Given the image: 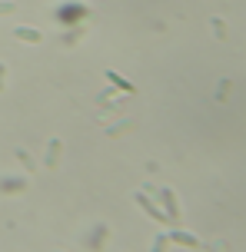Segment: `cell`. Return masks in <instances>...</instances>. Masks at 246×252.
Returning a JSON list of instances; mask_svg holds the SVG:
<instances>
[{
	"mask_svg": "<svg viewBox=\"0 0 246 252\" xmlns=\"http://www.w3.org/2000/svg\"><path fill=\"white\" fill-rule=\"evenodd\" d=\"M133 199H137V206H140V209H143V213H146V216H153V219H156V222H160V226H170L167 213H160V209H156V202L150 199L146 192H133Z\"/></svg>",
	"mask_w": 246,
	"mask_h": 252,
	"instance_id": "6da1fadb",
	"label": "cell"
},
{
	"mask_svg": "<svg viewBox=\"0 0 246 252\" xmlns=\"http://www.w3.org/2000/svg\"><path fill=\"white\" fill-rule=\"evenodd\" d=\"M156 196H160V202H163V206H167V219H170V226H173V222H180V206H176V196H173V189H160V192H156Z\"/></svg>",
	"mask_w": 246,
	"mask_h": 252,
	"instance_id": "7a4b0ae2",
	"label": "cell"
},
{
	"mask_svg": "<svg viewBox=\"0 0 246 252\" xmlns=\"http://www.w3.org/2000/svg\"><path fill=\"white\" fill-rule=\"evenodd\" d=\"M27 179L24 176H3L0 179V196H13V192H24Z\"/></svg>",
	"mask_w": 246,
	"mask_h": 252,
	"instance_id": "3957f363",
	"label": "cell"
},
{
	"mask_svg": "<svg viewBox=\"0 0 246 252\" xmlns=\"http://www.w3.org/2000/svg\"><path fill=\"white\" fill-rule=\"evenodd\" d=\"M167 239L173 242V246H183V249H200V239H196V236H190V232H183V229H173Z\"/></svg>",
	"mask_w": 246,
	"mask_h": 252,
	"instance_id": "277c9868",
	"label": "cell"
},
{
	"mask_svg": "<svg viewBox=\"0 0 246 252\" xmlns=\"http://www.w3.org/2000/svg\"><path fill=\"white\" fill-rule=\"evenodd\" d=\"M60 150H64V139H50V143H47V156H43V166H47V169H57Z\"/></svg>",
	"mask_w": 246,
	"mask_h": 252,
	"instance_id": "5b68a950",
	"label": "cell"
},
{
	"mask_svg": "<svg viewBox=\"0 0 246 252\" xmlns=\"http://www.w3.org/2000/svg\"><path fill=\"white\" fill-rule=\"evenodd\" d=\"M13 37L24 40V43H43V33H40L37 27H17V30H13Z\"/></svg>",
	"mask_w": 246,
	"mask_h": 252,
	"instance_id": "8992f818",
	"label": "cell"
},
{
	"mask_svg": "<svg viewBox=\"0 0 246 252\" xmlns=\"http://www.w3.org/2000/svg\"><path fill=\"white\" fill-rule=\"evenodd\" d=\"M106 80H110V83H113L117 90H123V93H137V87H133L130 80H123V76H120L117 70H106Z\"/></svg>",
	"mask_w": 246,
	"mask_h": 252,
	"instance_id": "52a82bcc",
	"label": "cell"
},
{
	"mask_svg": "<svg viewBox=\"0 0 246 252\" xmlns=\"http://www.w3.org/2000/svg\"><path fill=\"white\" fill-rule=\"evenodd\" d=\"M106 236H110V229L106 226H100V229H93V236L87 239V249H104V242H106Z\"/></svg>",
	"mask_w": 246,
	"mask_h": 252,
	"instance_id": "ba28073f",
	"label": "cell"
},
{
	"mask_svg": "<svg viewBox=\"0 0 246 252\" xmlns=\"http://www.w3.org/2000/svg\"><path fill=\"white\" fill-rule=\"evenodd\" d=\"M17 159H20V166H24L27 173H37V166H34V156L27 150H17Z\"/></svg>",
	"mask_w": 246,
	"mask_h": 252,
	"instance_id": "9c48e42d",
	"label": "cell"
},
{
	"mask_svg": "<svg viewBox=\"0 0 246 252\" xmlns=\"http://www.w3.org/2000/svg\"><path fill=\"white\" fill-rule=\"evenodd\" d=\"M210 24H213V30H216V37H220V40H223V37H226V27H223V24H220V20H210Z\"/></svg>",
	"mask_w": 246,
	"mask_h": 252,
	"instance_id": "30bf717a",
	"label": "cell"
},
{
	"mask_svg": "<svg viewBox=\"0 0 246 252\" xmlns=\"http://www.w3.org/2000/svg\"><path fill=\"white\" fill-rule=\"evenodd\" d=\"M17 10V3H0V17H3V13H13Z\"/></svg>",
	"mask_w": 246,
	"mask_h": 252,
	"instance_id": "8fae6325",
	"label": "cell"
},
{
	"mask_svg": "<svg viewBox=\"0 0 246 252\" xmlns=\"http://www.w3.org/2000/svg\"><path fill=\"white\" fill-rule=\"evenodd\" d=\"M3 76H7V63H0V90H3Z\"/></svg>",
	"mask_w": 246,
	"mask_h": 252,
	"instance_id": "7c38bea8",
	"label": "cell"
}]
</instances>
